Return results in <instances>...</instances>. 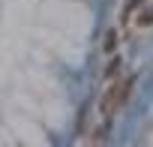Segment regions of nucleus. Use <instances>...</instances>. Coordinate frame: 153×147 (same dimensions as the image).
<instances>
[{"label": "nucleus", "mask_w": 153, "mask_h": 147, "mask_svg": "<svg viewBox=\"0 0 153 147\" xmlns=\"http://www.w3.org/2000/svg\"><path fill=\"white\" fill-rule=\"evenodd\" d=\"M132 84H135L132 75H117V78L108 84V90L102 93V102H99L102 117H111V114H117V111L126 105V99H129V93H132Z\"/></svg>", "instance_id": "f257e3e1"}, {"label": "nucleus", "mask_w": 153, "mask_h": 147, "mask_svg": "<svg viewBox=\"0 0 153 147\" xmlns=\"http://www.w3.org/2000/svg\"><path fill=\"white\" fill-rule=\"evenodd\" d=\"M114 45H117V33L111 30V33H105V39H102V48H105V54H114Z\"/></svg>", "instance_id": "f03ea898"}, {"label": "nucleus", "mask_w": 153, "mask_h": 147, "mask_svg": "<svg viewBox=\"0 0 153 147\" xmlns=\"http://www.w3.org/2000/svg\"><path fill=\"white\" fill-rule=\"evenodd\" d=\"M117 72H120V60L114 57V60L105 66V78H108V81H114V78H117Z\"/></svg>", "instance_id": "7ed1b4c3"}, {"label": "nucleus", "mask_w": 153, "mask_h": 147, "mask_svg": "<svg viewBox=\"0 0 153 147\" xmlns=\"http://www.w3.org/2000/svg\"><path fill=\"white\" fill-rule=\"evenodd\" d=\"M138 24H141V27H150V24H153V9H144V12L138 15Z\"/></svg>", "instance_id": "20e7f679"}, {"label": "nucleus", "mask_w": 153, "mask_h": 147, "mask_svg": "<svg viewBox=\"0 0 153 147\" xmlns=\"http://www.w3.org/2000/svg\"><path fill=\"white\" fill-rule=\"evenodd\" d=\"M141 3H144V0H129V3H126V15L135 12V9H141Z\"/></svg>", "instance_id": "39448f33"}]
</instances>
